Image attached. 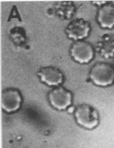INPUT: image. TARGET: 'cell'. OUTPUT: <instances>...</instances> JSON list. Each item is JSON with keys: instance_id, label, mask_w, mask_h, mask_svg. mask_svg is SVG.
<instances>
[{"instance_id": "9c48e42d", "label": "cell", "mask_w": 114, "mask_h": 148, "mask_svg": "<svg viewBox=\"0 0 114 148\" xmlns=\"http://www.w3.org/2000/svg\"><path fill=\"white\" fill-rule=\"evenodd\" d=\"M97 20L102 28H112L114 27V4H104L98 11Z\"/></svg>"}, {"instance_id": "6da1fadb", "label": "cell", "mask_w": 114, "mask_h": 148, "mask_svg": "<svg viewBox=\"0 0 114 148\" xmlns=\"http://www.w3.org/2000/svg\"><path fill=\"white\" fill-rule=\"evenodd\" d=\"M90 78L97 86L106 87L114 82V69L105 62H97L91 68Z\"/></svg>"}, {"instance_id": "7a4b0ae2", "label": "cell", "mask_w": 114, "mask_h": 148, "mask_svg": "<svg viewBox=\"0 0 114 148\" xmlns=\"http://www.w3.org/2000/svg\"><path fill=\"white\" fill-rule=\"evenodd\" d=\"M74 116L77 123L87 129L94 128L99 122V117L97 110L88 104L78 106L75 110Z\"/></svg>"}, {"instance_id": "8992f818", "label": "cell", "mask_w": 114, "mask_h": 148, "mask_svg": "<svg viewBox=\"0 0 114 148\" xmlns=\"http://www.w3.org/2000/svg\"><path fill=\"white\" fill-rule=\"evenodd\" d=\"M90 29L88 22L83 18H77L69 24L65 31L68 38L77 40L87 37Z\"/></svg>"}, {"instance_id": "ba28073f", "label": "cell", "mask_w": 114, "mask_h": 148, "mask_svg": "<svg viewBox=\"0 0 114 148\" xmlns=\"http://www.w3.org/2000/svg\"><path fill=\"white\" fill-rule=\"evenodd\" d=\"M96 50L100 56L104 58L114 57V35L106 34L103 35L96 44Z\"/></svg>"}, {"instance_id": "277c9868", "label": "cell", "mask_w": 114, "mask_h": 148, "mask_svg": "<svg viewBox=\"0 0 114 148\" xmlns=\"http://www.w3.org/2000/svg\"><path fill=\"white\" fill-rule=\"evenodd\" d=\"M70 54L73 59L79 63H88L93 57L94 50L89 43L77 41L72 45Z\"/></svg>"}, {"instance_id": "30bf717a", "label": "cell", "mask_w": 114, "mask_h": 148, "mask_svg": "<svg viewBox=\"0 0 114 148\" xmlns=\"http://www.w3.org/2000/svg\"><path fill=\"white\" fill-rule=\"evenodd\" d=\"M54 9L56 14L62 18L69 19L73 14L75 7L72 2H57L54 5Z\"/></svg>"}, {"instance_id": "8fae6325", "label": "cell", "mask_w": 114, "mask_h": 148, "mask_svg": "<svg viewBox=\"0 0 114 148\" xmlns=\"http://www.w3.org/2000/svg\"><path fill=\"white\" fill-rule=\"evenodd\" d=\"M10 36L14 42L17 45L25 42V33L24 30L21 27H14L10 31Z\"/></svg>"}, {"instance_id": "52a82bcc", "label": "cell", "mask_w": 114, "mask_h": 148, "mask_svg": "<svg viewBox=\"0 0 114 148\" xmlns=\"http://www.w3.org/2000/svg\"><path fill=\"white\" fill-rule=\"evenodd\" d=\"M40 80L47 85L58 86L63 81V73L57 68L52 66L44 67L37 72Z\"/></svg>"}, {"instance_id": "3957f363", "label": "cell", "mask_w": 114, "mask_h": 148, "mask_svg": "<svg viewBox=\"0 0 114 148\" xmlns=\"http://www.w3.org/2000/svg\"><path fill=\"white\" fill-rule=\"evenodd\" d=\"M48 99L54 108L59 110H64L71 103L72 94L63 87H58L50 91Z\"/></svg>"}, {"instance_id": "5b68a950", "label": "cell", "mask_w": 114, "mask_h": 148, "mask_svg": "<svg viewBox=\"0 0 114 148\" xmlns=\"http://www.w3.org/2000/svg\"><path fill=\"white\" fill-rule=\"evenodd\" d=\"M1 101L2 109L7 113H11L20 108L22 98L17 89L9 88L2 92Z\"/></svg>"}]
</instances>
